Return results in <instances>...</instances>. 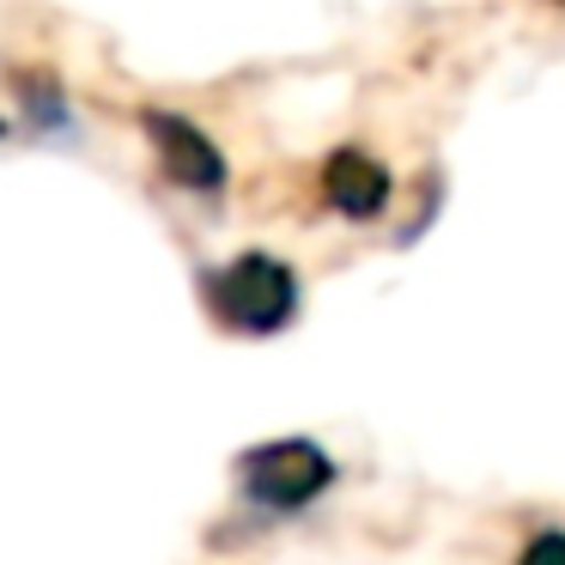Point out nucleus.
<instances>
[{
    "label": "nucleus",
    "mask_w": 565,
    "mask_h": 565,
    "mask_svg": "<svg viewBox=\"0 0 565 565\" xmlns=\"http://www.w3.org/2000/svg\"><path fill=\"white\" fill-rule=\"evenodd\" d=\"M207 305H213V317L237 334H274V329H286L292 310H298V280L280 256L249 249V256L225 262L207 280Z\"/></svg>",
    "instance_id": "nucleus-1"
},
{
    "label": "nucleus",
    "mask_w": 565,
    "mask_h": 565,
    "mask_svg": "<svg viewBox=\"0 0 565 565\" xmlns=\"http://www.w3.org/2000/svg\"><path fill=\"white\" fill-rule=\"evenodd\" d=\"M329 480H334V462L310 438H280L244 456V492L268 511H305Z\"/></svg>",
    "instance_id": "nucleus-2"
},
{
    "label": "nucleus",
    "mask_w": 565,
    "mask_h": 565,
    "mask_svg": "<svg viewBox=\"0 0 565 565\" xmlns=\"http://www.w3.org/2000/svg\"><path fill=\"white\" fill-rule=\"evenodd\" d=\"M140 122H147V140L159 147V164H164V177H171V183L195 189V195L225 189V152L213 147V140L189 122V116H177V110H140Z\"/></svg>",
    "instance_id": "nucleus-3"
},
{
    "label": "nucleus",
    "mask_w": 565,
    "mask_h": 565,
    "mask_svg": "<svg viewBox=\"0 0 565 565\" xmlns=\"http://www.w3.org/2000/svg\"><path fill=\"white\" fill-rule=\"evenodd\" d=\"M322 195H329V207L347 213V220H377V213L390 207V171H383L371 152L347 147L322 164Z\"/></svg>",
    "instance_id": "nucleus-4"
},
{
    "label": "nucleus",
    "mask_w": 565,
    "mask_h": 565,
    "mask_svg": "<svg viewBox=\"0 0 565 565\" xmlns=\"http://www.w3.org/2000/svg\"><path fill=\"white\" fill-rule=\"evenodd\" d=\"M516 565H565V535H559V529L535 535V541L523 547V559H516Z\"/></svg>",
    "instance_id": "nucleus-5"
}]
</instances>
